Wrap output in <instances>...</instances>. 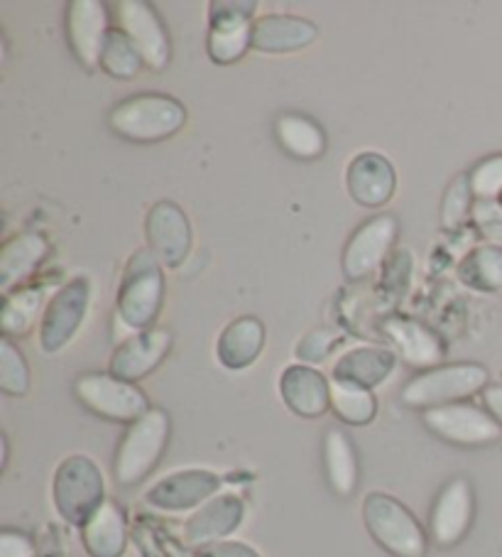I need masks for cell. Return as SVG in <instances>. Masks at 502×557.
I'll return each instance as SVG.
<instances>
[{"label": "cell", "mask_w": 502, "mask_h": 557, "mask_svg": "<svg viewBox=\"0 0 502 557\" xmlns=\"http://www.w3.org/2000/svg\"><path fill=\"white\" fill-rule=\"evenodd\" d=\"M172 422L162 408H150L140 420L128 425L113 459V476L121 486H135L148 479L160 465L170 445Z\"/></svg>", "instance_id": "obj_1"}, {"label": "cell", "mask_w": 502, "mask_h": 557, "mask_svg": "<svg viewBox=\"0 0 502 557\" xmlns=\"http://www.w3.org/2000/svg\"><path fill=\"white\" fill-rule=\"evenodd\" d=\"M363 523L375 543L392 557H427L429 535L407 506L390 494L363 498Z\"/></svg>", "instance_id": "obj_2"}, {"label": "cell", "mask_w": 502, "mask_h": 557, "mask_svg": "<svg viewBox=\"0 0 502 557\" xmlns=\"http://www.w3.org/2000/svg\"><path fill=\"white\" fill-rule=\"evenodd\" d=\"M490 386V373L480 363H449L422 371L404 383L400 393L407 408L431 410L451 403H466Z\"/></svg>", "instance_id": "obj_3"}, {"label": "cell", "mask_w": 502, "mask_h": 557, "mask_svg": "<svg viewBox=\"0 0 502 557\" xmlns=\"http://www.w3.org/2000/svg\"><path fill=\"white\" fill-rule=\"evenodd\" d=\"M187 109L164 94H138L113 106L109 126L121 138L135 143H158L181 131Z\"/></svg>", "instance_id": "obj_4"}, {"label": "cell", "mask_w": 502, "mask_h": 557, "mask_svg": "<svg viewBox=\"0 0 502 557\" xmlns=\"http://www.w3.org/2000/svg\"><path fill=\"white\" fill-rule=\"evenodd\" d=\"M103 494V474L91 457L72 455L57 467L52 502L66 523L81 528L105 502Z\"/></svg>", "instance_id": "obj_5"}, {"label": "cell", "mask_w": 502, "mask_h": 557, "mask_svg": "<svg viewBox=\"0 0 502 557\" xmlns=\"http://www.w3.org/2000/svg\"><path fill=\"white\" fill-rule=\"evenodd\" d=\"M164 295V275L158 256L140 248L125 265L118 290V320L140 334L160 314Z\"/></svg>", "instance_id": "obj_6"}, {"label": "cell", "mask_w": 502, "mask_h": 557, "mask_svg": "<svg viewBox=\"0 0 502 557\" xmlns=\"http://www.w3.org/2000/svg\"><path fill=\"white\" fill-rule=\"evenodd\" d=\"M74 396L86 410L111 422L133 425L145 412H150L148 396L130 381L113 373H84L74 381Z\"/></svg>", "instance_id": "obj_7"}, {"label": "cell", "mask_w": 502, "mask_h": 557, "mask_svg": "<svg viewBox=\"0 0 502 557\" xmlns=\"http://www.w3.org/2000/svg\"><path fill=\"white\" fill-rule=\"evenodd\" d=\"M422 422L431 435L456 447H486L502 437V428L486 408L470 403L431 408L422 412Z\"/></svg>", "instance_id": "obj_8"}, {"label": "cell", "mask_w": 502, "mask_h": 557, "mask_svg": "<svg viewBox=\"0 0 502 557\" xmlns=\"http://www.w3.org/2000/svg\"><path fill=\"white\" fill-rule=\"evenodd\" d=\"M209 57L216 64H234L253 47V13L258 3L216 0L209 5Z\"/></svg>", "instance_id": "obj_9"}, {"label": "cell", "mask_w": 502, "mask_h": 557, "mask_svg": "<svg viewBox=\"0 0 502 557\" xmlns=\"http://www.w3.org/2000/svg\"><path fill=\"white\" fill-rule=\"evenodd\" d=\"M91 283L89 277H74L57 293L50 305L45 307L40 322V344L47 354H54L70 344L84 322V314L89 310Z\"/></svg>", "instance_id": "obj_10"}, {"label": "cell", "mask_w": 502, "mask_h": 557, "mask_svg": "<svg viewBox=\"0 0 502 557\" xmlns=\"http://www.w3.org/2000/svg\"><path fill=\"white\" fill-rule=\"evenodd\" d=\"M115 27L130 37V42L138 47L150 70H167L172 60V45L160 15L154 13L150 3H145V0H121V3H115Z\"/></svg>", "instance_id": "obj_11"}, {"label": "cell", "mask_w": 502, "mask_h": 557, "mask_svg": "<svg viewBox=\"0 0 502 557\" xmlns=\"http://www.w3.org/2000/svg\"><path fill=\"white\" fill-rule=\"evenodd\" d=\"M476 516V494L468 479L456 476L443 488L429 511V535L439 547L459 545L468 535Z\"/></svg>", "instance_id": "obj_12"}, {"label": "cell", "mask_w": 502, "mask_h": 557, "mask_svg": "<svg viewBox=\"0 0 502 557\" xmlns=\"http://www.w3.org/2000/svg\"><path fill=\"white\" fill-rule=\"evenodd\" d=\"M398 219L392 214H378L363 221L359 232L351 236L343 251V273L349 281H363V277L378 271L385 256L390 253L398 238Z\"/></svg>", "instance_id": "obj_13"}, {"label": "cell", "mask_w": 502, "mask_h": 557, "mask_svg": "<svg viewBox=\"0 0 502 557\" xmlns=\"http://www.w3.org/2000/svg\"><path fill=\"white\" fill-rule=\"evenodd\" d=\"M221 488V476L209 469H181L167 474L152 484L145 494V502L160 511H189V508L204 506Z\"/></svg>", "instance_id": "obj_14"}, {"label": "cell", "mask_w": 502, "mask_h": 557, "mask_svg": "<svg viewBox=\"0 0 502 557\" xmlns=\"http://www.w3.org/2000/svg\"><path fill=\"white\" fill-rule=\"evenodd\" d=\"M145 236H148L150 251L167 268H177L191 248L189 219L172 201H158L150 209L148 221H145Z\"/></svg>", "instance_id": "obj_15"}, {"label": "cell", "mask_w": 502, "mask_h": 557, "mask_svg": "<svg viewBox=\"0 0 502 557\" xmlns=\"http://www.w3.org/2000/svg\"><path fill=\"white\" fill-rule=\"evenodd\" d=\"M105 35H109V15L101 0H72L66 5V37L86 70L101 64Z\"/></svg>", "instance_id": "obj_16"}, {"label": "cell", "mask_w": 502, "mask_h": 557, "mask_svg": "<svg viewBox=\"0 0 502 557\" xmlns=\"http://www.w3.org/2000/svg\"><path fill=\"white\" fill-rule=\"evenodd\" d=\"M246 504L238 494H216L209 498L204 506H199L185 521V543L201 547L209 543L224 541L226 535L238 531V525L243 523Z\"/></svg>", "instance_id": "obj_17"}, {"label": "cell", "mask_w": 502, "mask_h": 557, "mask_svg": "<svg viewBox=\"0 0 502 557\" xmlns=\"http://www.w3.org/2000/svg\"><path fill=\"white\" fill-rule=\"evenodd\" d=\"M279 396L299 418H322L331 410V381L314 367H287L279 376Z\"/></svg>", "instance_id": "obj_18"}, {"label": "cell", "mask_w": 502, "mask_h": 557, "mask_svg": "<svg viewBox=\"0 0 502 557\" xmlns=\"http://www.w3.org/2000/svg\"><path fill=\"white\" fill-rule=\"evenodd\" d=\"M172 349V334L167 330H145L123 342L111 357V373L123 381H140L160 367Z\"/></svg>", "instance_id": "obj_19"}, {"label": "cell", "mask_w": 502, "mask_h": 557, "mask_svg": "<svg viewBox=\"0 0 502 557\" xmlns=\"http://www.w3.org/2000/svg\"><path fill=\"white\" fill-rule=\"evenodd\" d=\"M380 330L400 357L417 369H437L443 359V342L427 326L402 314L385 317Z\"/></svg>", "instance_id": "obj_20"}, {"label": "cell", "mask_w": 502, "mask_h": 557, "mask_svg": "<svg viewBox=\"0 0 502 557\" xmlns=\"http://www.w3.org/2000/svg\"><path fill=\"white\" fill-rule=\"evenodd\" d=\"M346 185H349V195L359 205L378 209L392 199L398 180H394L392 165L382 156H378V152H363L349 165Z\"/></svg>", "instance_id": "obj_21"}, {"label": "cell", "mask_w": 502, "mask_h": 557, "mask_svg": "<svg viewBox=\"0 0 502 557\" xmlns=\"http://www.w3.org/2000/svg\"><path fill=\"white\" fill-rule=\"evenodd\" d=\"M316 25L297 15H263L253 25V50L265 54L297 52L316 40Z\"/></svg>", "instance_id": "obj_22"}, {"label": "cell", "mask_w": 502, "mask_h": 557, "mask_svg": "<svg viewBox=\"0 0 502 557\" xmlns=\"http://www.w3.org/2000/svg\"><path fill=\"white\" fill-rule=\"evenodd\" d=\"M81 543L91 557H123L128 545V521L123 508L105 498L99 511L81 525Z\"/></svg>", "instance_id": "obj_23"}, {"label": "cell", "mask_w": 502, "mask_h": 557, "mask_svg": "<svg viewBox=\"0 0 502 557\" xmlns=\"http://www.w3.org/2000/svg\"><path fill=\"white\" fill-rule=\"evenodd\" d=\"M394 367H398V357H394L392 349L361 347L346 351L343 357L336 361L331 379L373 391L378 388L380 383L388 381Z\"/></svg>", "instance_id": "obj_24"}, {"label": "cell", "mask_w": 502, "mask_h": 557, "mask_svg": "<svg viewBox=\"0 0 502 557\" xmlns=\"http://www.w3.org/2000/svg\"><path fill=\"white\" fill-rule=\"evenodd\" d=\"M265 344V326L258 317H238L221 332L216 354L230 371H240L253 363Z\"/></svg>", "instance_id": "obj_25"}, {"label": "cell", "mask_w": 502, "mask_h": 557, "mask_svg": "<svg viewBox=\"0 0 502 557\" xmlns=\"http://www.w3.org/2000/svg\"><path fill=\"white\" fill-rule=\"evenodd\" d=\"M47 253H50V244L40 234L25 232L11 238L0 251V287H3V293H13V287L23 283L45 261Z\"/></svg>", "instance_id": "obj_26"}, {"label": "cell", "mask_w": 502, "mask_h": 557, "mask_svg": "<svg viewBox=\"0 0 502 557\" xmlns=\"http://www.w3.org/2000/svg\"><path fill=\"white\" fill-rule=\"evenodd\" d=\"M324 472L334 494L351 496L359 488V455L343 430L331 428L324 435Z\"/></svg>", "instance_id": "obj_27"}, {"label": "cell", "mask_w": 502, "mask_h": 557, "mask_svg": "<svg viewBox=\"0 0 502 557\" xmlns=\"http://www.w3.org/2000/svg\"><path fill=\"white\" fill-rule=\"evenodd\" d=\"M275 136L287 156L299 160H316L326 150V136L322 126L302 116V113H283L275 123Z\"/></svg>", "instance_id": "obj_28"}, {"label": "cell", "mask_w": 502, "mask_h": 557, "mask_svg": "<svg viewBox=\"0 0 502 557\" xmlns=\"http://www.w3.org/2000/svg\"><path fill=\"white\" fill-rule=\"evenodd\" d=\"M459 281L480 293L502 290V248L478 246L459 265Z\"/></svg>", "instance_id": "obj_29"}, {"label": "cell", "mask_w": 502, "mask_h": 557, "mask_svg": "<svg viewBox=\"0 0 502 557\" xmlns=\"http://www.w3.org/2000/svg\"><path fill=\"white\" fill-rule=\"evenodd\" d=\"M331 410L346 425L361 428L378 416V400L368 388L331 379Z\"/></svg>", "instance_id": "obj_30"}, {"label": "cell", "mask_w": 502, "mask_h": 557, "mask_svg": "<svg viewBox=\"0 0 502 557\" xmlns=\"http://www.w3.org/2000/svg\"><path fill=\"white\" fill-rule=\"evenodd\" d=\"M42 297V287H23V290L5 295L3 312H0V326H3L5 337H23L33 330Z\"/></svg>", "instance_id": "obj_31"}, {"label": "cell", "mask_w": 502, "mask_h": 557, "mask_svg": "<svg viewBox=\"0 0 502 557\" xmlns=\"http://www.w3.org/2000/svg\"><path fill=\"white\" fill-rule=\"evenodd\" d=\"M142 64V54L138 52V47L130 42V37L118 30V27H111L103 42L101 70L115 76V79H133L135 74H140Z\"/></svg>", "instance_id": "obj_32"}, {"label": "cell", "mask_w": 502, "mask_h": 557, "mask_svg": "<svg viewBox=\"0 0 502 557\" xmlns=\"http://www.w3.org/2000/svg\"><path fill=\"white\" fill-rule=\"evenodd\" d=\"M0 391L8 396H25L30 391V369L15 344L0 339Z\"/></svg>", "instance_id": "obj_33"}, {"label": "cell", "mask_w": 502, "mask_h": 557, "mask_svg": "<svg viewBox=\"0 0 502 557\" xmlns=\"http://www.w3.org/2000/svg\"><path fill=\"white\" fill-rule=\"evenodd\" d=\"M470 199H473V191H470V182L468 175H461L456 177L449 185L447 189V197H443V205H441V224L443 228H459L463 221L470 216Z\"/></svg>", "instance_id": "obj_34"}, {"label": "cell", "mask_w": 502, "mask_h": 557, "mask_svg": "<svg viewBox=\"0 0 502 557\" xmlns=\"http://www.w3.org/2000/svg\"><path fill=\"white\" fill-rule=\"evenodd\" d=\"M473 197L498 201L502 197V156H492L478 162L468 175Z\"/></svg>", "instance_id": "obj_35"}, {"label": "cell", "mask_w": 502, "mask_h": 557, "mask_svg": "<svg viewBox=\"0 0 502 557\" xmlns=\"http://www.w3.org/2000/svg\"><path fill=\"white\" fill-rule=\"evenodd\" d=\"M339 342H341L339 332L328 330V326H318V330L304 334V339L299 342L297 347V357L306 363H318L328 359V354L336 349V344Z\"/></svg>", "instance_id": "obj_36"}, {"label": "cell", "mask_w": 502, "mask_h": 557, "mask_svg": "<svg viewBox=\"0 0 502 557\" xmlns=\"http://www.w3.org/2000/svg\"><path fill=\"white\" fill-rule=\"evenodd\" d=\"M473 221L478 232L488 238L490 246L502 248V205L492 199H478L473 205Z\"/></svg>", "instance_id": "obj_37"}, {"label": "cell", "mask_w": 502, "mask_h": 557, "mask_svg": "<svg viewBox=\"0 0 502 557\" xmlns=\"http://www.w3.org/2000/svg\"><path fill=\"white\" fill-rule=\"evenodd\" d=\"M194 557H263L255 547L240 541H218L197 547Z\"/></svg>", "instance_id": "obj_38"}, {"label": "cell", "mask_w": 502, "mask_h": 557, "mask_svg": "<svg viewBox=\"0 0 502 557\" xmlns=\"http://www.w3.org/2000/svg\"><path fill=\"white\" fill-rule=\"evenodd\" d=\"M0 557H35V545L25 533L3 531L0 533Z\"/></svg>", "instance_id": "obj_39"}, {"label": "cell", "mask_w": 502, "mask_h": 557, "mask_svg": "<svg viewBox=\"0 0 502 557\" xmlns=\"http://www.w3.org/2000/svg\"><path fill=\"white\" fill-rule=\"evenodd\" d=\"M480 396H482V408H486L502 428V383H490Z\"/></svg>", "instance_id": "obj_40"}, {"label": "cell", "mask_w": 502, "mask_h": 557, "mask_svg": "<svg viewBox=\"0 0 502 557\" xmlns=\"http://www.w3.org/2000/svg\"><path fill=\"white\" fill-rule=\"evenodd\" d=\"M0 455H3V457H0V467H5L8 465V440H5V435L0 437Z\"/></svg>", "instance_id": "obj_41"}, {"label": "cell", "mask_w": 502, "mask_h": 557, "mask_svg": "<svg viewBox=\"0 0 502 557\" xmlns=\"http://www.w3.org/2000/svg\"><path fill=\"white\" fill-rule=\"evenodd\" d=\"M498 201H500V205H502V197H500V199H498Z\"/></svg>", "instance_id": "obj_42"}]
</instances>
